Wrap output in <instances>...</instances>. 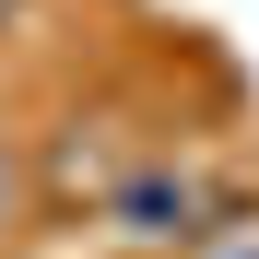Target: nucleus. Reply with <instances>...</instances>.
Listing matches in <instances>:
<instances>
[{"label": "nucleus", "instance_id": "obj_1", "mask_svg": "<svg viewBox=\"0 0 259 259\" xmlns=\"http://www.w3.org/2000/svg\"><path fill=\"white\" fill-rule=\"evenodd\" d=\"M106 224L142 236V247H200L212 224H236V189L212 165H189V153H153V165H130L106 189Z\"/></svg>", "mask_w": 259, "mask_h": 259}, {"label": "nucleus", "instance_id": "obj_2", "mask_svg": "<svg viewBox=\"0 0 259 259\" xmlns=\"http://www.w3.org/2000/svg\"><path fill=\"white\" fill-rule=\"evenodd\" d=\"M189 259H259V236H236V224H212V236H200Z\"/></svg>", "mask_w": 259, "mask_h": 259}, {"label": "nucleus", "instance_id": "obj_3", "mask_svg": "<svg viewBox=\"0 0 259 259\" xmlns=\"http://www.w3.org/2000/svg\"><path fill=\"white\" fill-rule=\"evenodd\" d=\"M0 224H12V153H0Z\"/></svg>", "mask_w": 259, "mask_h": 259}, {"label": "nucleus", "instance_id": "obj_4", "mask_svg": "<svg viewBox=\"0 0 259 259\" xmlns=\"http://www.w3.org/2000/svg\"><path fill=\"white\" fill-rule=\"evenodd\" d=\"M24 12H35V0H0V35H12V24H24Z\"/></svg>", "mask_w": 259, "mask_h": 259}]
</instances>
